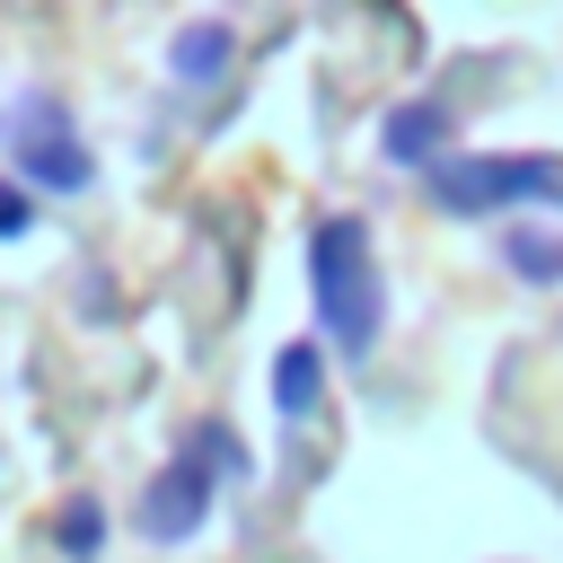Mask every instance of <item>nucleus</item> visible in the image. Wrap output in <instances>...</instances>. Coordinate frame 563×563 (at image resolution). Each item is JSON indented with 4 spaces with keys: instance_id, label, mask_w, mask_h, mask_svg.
<instances>
[{
    "instance_id": "1",
    "label": "nucleus",
    "mask_w": 563,
    "mask_h": 563,
    "mask_svg": "<svg viewBox=\"0 0 563 563\" xmlns=\"http://www.w3.org/2000/svg\"><path fill=\"white\" fill-rule=\"evenodd\" d=\"M308 290H317L325 334L361 361L378 343V317H387V290L369 273V229L361 220H317V238H308Z\"/></svg>"
},
{
    "instance_id": "2",
    "label": "nucleus",
    "mask_w": 563,
    "mask_h": 563,
    "mask_svg": "<svg viewBox=\"0 0 563 563\" xmlns=\"http://www.w3.org/2000/svg\"><path fill=\"white\" fill-rule=\"evenodd\" d=\"M431 194H440V211H457V220L510 211V202H528V194H554V202H563V158H440V167H431Z\"/></svg>"
},
{
    "instance_id": "3",
    "label": "nucleus",
    "mask_w": 563,
    "mask_h": 563,
    "mask_svg": "<svg viewBox=\"0 0 563 563\" xmlns=\"http://www.w3.org/2000/svg\"><path fill=\"white\" fill-rule=\"evenodd\" d=\"M9 150H18L26 176L53 185V194H79V185H88V150L62 132V106H53V97H18V114H9Z\"/></svg>"
},
{
    "instance_id": "4",
    "label": "nucleus",
    "mask_w": 563,
    "mask_h": 563,
    "mask_svg": "<svg viewBox=\"0 0 563 563\" xmlns=\"http://www.w3.org/2000/svg\"><path fill=\"white\" fill-rule=\"evenodd\" d=\"M202 519H211V475H202L194 457H176V466H158V475L141 484V537L185 545Z\"/></svg>"
},
{
    "instance_id": "5",
    "label": "nucleus",
    "mask_w": 563,
    "mask_h": 563,
    "mask_svg": "<svg viewBox=\"0 0 563 563\" xmlns=\"http://www.w3.org/2000/svg\"><path fill=\"white\" fill-rule=\"evenodd\" d=\"M440 141H449V114H440L431 97H405V106L387 114V141H378V150H387L396 167H422V158H431Z\"/></svg>"
},
{
    "instance_id": "6",
    "label": "nucleus",
    "mask_w": 563,
    "mask_h": 563,
    "mask_svg": "<svg viewBox=\"0 0 563 563\" xmlns=\"http://www.w3.org/2000/svg\"><path fill=\"white\" fill-rule=\"evenodd\" d=\"M317 396H325L317 343H282V361H273V405H282V413H317Z\"/></svg>"
},
{
    "instance_id": "7",
    "label": "nucleus",
    "mask_w": 563,
    "mask_h": 563,
    "mask_svg": "<svg viewBox=\"0 0 563 563\" xmlns=\"http://www.w3.org/2000/svg\"><path fill=\"white\" fill-rule=\"evenodd\" d=\"M167 62H176V79H185V88L220 79V62H229V26H220V18H194V26L176 35V53H167Z\"/></svg>"
},
{
    "instance_id": "8",
    "label": "nucleus",
    "mask_w": 563,
    "mask_h": 563,
    "mask_svg": "<svg viewBox=\"0 0 563 563\" xmlns=\"http://www.w3.org/2000/svg\"><path fill=\"white\" fill-rule=\"evenodd\" d=\"M501 246H510V264H519L528 282H563V238H537V229H510Z\"/></svg>"
},
{
    "instance_id": "9",
    "label": "nucleus",
    "mask_w": 563,
    "mask_h": 563,
    "mask_svg": "<svg viewBox=\"0 0 563 563\" xmlns=\"http://www.w3.org/2000/svg\"><path fill=\"white\" fill-rule=\"evenodd\" d=\"M97 537H106V510H97V501H70V510H62V545H70V554H97Z\"/></svg>"
},
{
    "instance_id": "10",
    "label": "nucleus",
    "mask_w": 563,
    "mask_h": 563,
    "mask_svg": "<svg viewBox=\"0 0 563 563\" xmlns=\"http://www.w3.org/2000/svg\"><path fill=\"white\" fill-rule=\"evenodd\" d=\"M26 220H35V202L18 185H0V238H26Z\"/></svg>"
}]
</instances>
